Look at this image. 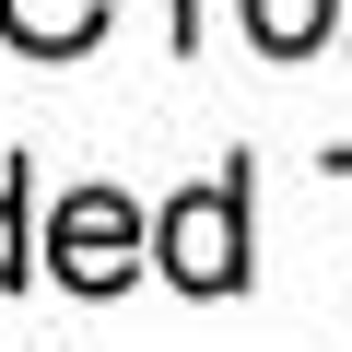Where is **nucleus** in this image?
<instances>
[{
    "instance_id": "nucleus-1",
    "label": "nucleus",
    "mask_w": 352,
    "mask_h": 352,
    "mask_svg": "<svg viewBox=\"0 0 352 352\" xmlns=\"http://www.w3.org/2000/svg\"><path fill=\"white\" fill-rule=\"evenodd\" d=\"M153 258H164V282H188V294H235L247 282V176H212V188L164 200Z\"/></svg>"
},
{
    "instance_id": "nucleus-2",
    "label": "nucleus",
    "mask_w": 352,
    "mask_h": 352,
    "mask_svg": "<svg viewBox=\"0 0 352 352\" xmlns=\"http://www.w3.org/2000/svg\"><path fill=\"white\" fill-rule=\"evenodd\" d=\"M141 212L118 200V188H71L59 200V223H47V270L71 282V294H118L129 270H141Z\"/></svg>"
},
{
    "instance_id": "nucleus-3",
    "label": "nucleus",
    "mask_w": 352,
    "mask_h": 352,
    "mask_svg": "<svg viewBox=\"0 0 352 352\" xmlns=\"http://www.w3.org/2000/svg\"><path fill=\"white\" fill-rule=\"evenodd\" d=\"M0 36L36 47V59H71V47L106 36V0H0Z\"/></svg>"
},
{
    "instance_id": "nucleus-4",
    "label": "nucleus",
    "mask_w": 352,
    "mask_h": 352,
    "mask_svg": "<svg viewBox=\"0 0 352 352\" xmlns=\"http://www.w3.org/2000/svg\"><path fill=\"white\" fill-rule=\"evenodd\" d=\"M329 24H340V0H247V36H258L270 59H305Z\"/></svg>"
},
{
    "instance_id": "nucleus-5",
    "label": "nucleus",
    "mask_w": 352,
    "mask_h": 352,
    "mask_svg": "<svg viewBox=\"0 0 352 352\" xmlns=\"http://www.w3.org/2000/svg\"><path fill=\"white\" fill-rule=\"evenodd\" d=\"M24 282V164L0 176V294Z\"/></svg>"
}]
</instances>
